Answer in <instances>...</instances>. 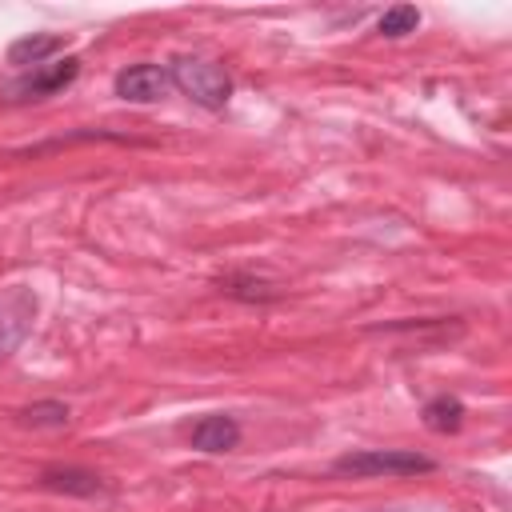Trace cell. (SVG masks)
<instances>
[{"mask_svg":"<svg viewBox=\"0 0 512 512\" xmlns=\"http://www.w3.org/2000/svg\"><path fill=\"white\" fill-rule=\"evenodd\" d=\"M332 468L344 476H416V472H432V460L404 448H364V452H344Z\"/></svg>","mask_w":512,"mask_h":512,"instance_id":"7a4b0ae2","label":"cell"},{"mask_svg":"<svg viewBox=\"0 0 512 512\" xmlns=\"http://www.w3.org/2000/svg\"><path fill=\"white\" fill-rule=\"evenodd\" d=\"M424 424L432 432H456L464 424V404L456 396H436L424 404Z\"/></svg>","mask_w":512,"mask_h":512,"instance_id":"ba28073f","label":"cell"},{"mask_svg":"<svg viewBox=\"0 0 512 512\" xmlns=\"http://www.w3.org/2000/svg\"><path fill=\"white\" fill-rule=\"evenodd\" d=\"M168 80H172L188 100H196V104H204V108H224V104H228V92H232V80L224 76V68L212 64V60H196V56H180V60L172 64Z\"/></svg>","mask_w":512,"mask_h":512,"instance_id":"6da1fadb","label":"cell"},{"mask_svg":"<svg viewBox=\"0 0 512 512\" xmlns=\"http://www.w3.org/2000/svg\"><path fill=\"white\" fill-rule=\"evenodd\" d=\"M76 72H80V60H64V64H48V68H36L32 76H24V80H16L8 92H12V100H36V96H52V92H60L64 84H72L76 80Z\"/></svg>","mask_w":512,"mask_h":512,"instance_id":"5b68a950","label":"cell"},{"mask_svg":"<svg viewBox=\"0 0 512 512\" xmlns=\"http://www.w3.org/2000/svg\"><path fill=\"white\" fill-rule=\"evenodd\" d=\"M416 24H420V12L412 4H392L380 16V32L384 36H408V32H416Z\"/></svg>","mask_w":512,"mask_h":512,"instance_id":"30bf717a","label":"cell"},{"mask_svg":"<svg viewBox=\"0 0 512 512\" xmlns=\"http://www.w3.org/2000/svg\"><path fill=\"white\" fill-rule=\"evenodd\" d=\"M40 484L52 492H72V496H96L100 492V476L84 472V468H48L40 476Z\"/></svg>","mask_w":512,"mask_h":512,"instance_id":"52a82bcc","label":"cell"},{"mask_svg":"<svg viewBox=\"0 0 512 512\" xmlns=\"http://www.w3.org/2000/svg\"><path fill=\"white\" fill-rule=\"evenodd\" d=\"M60 48V36H20L8 48V64H40Z\"/></svg>","mask_w":512,"mask_h":512,"instance_id":"9c48e42d","label":"cell"},{"mask_svg":"<svg viewBox=\"0 0 512 512\" xmlns=\"http://www.w3.org/2000/svg\"><path fill=\"white\" fill-rule=\"evenodd\" d=\"M32 320H36V296H32V288H24V284L4 288L0 292V356H12L24 344Z\"/></svg>","mask_w":512,"mask_h":512,"instance_id":"3957f363","label":"cell"},{"mask_svg":"<svg viewBox=\"0 0 512 512\" xmlns=\"http://www.w3.org/2000/svg\"><path fill=\"white\" fill-rule=\"evenodd\" d=\"M20 416H24V424H48V428H60V424H68V408H64V404H56V400L32 404V408H24Z\"/></svg>","mask_w":512,"mask_h":512,"instance_id":"8fae6325","label":"cell"},{"mask_svg":"<svg viewBox=\"0 0 512 512\" xmlns=\"http://www.w3.org/2000/svg\"><path fill=\"white\" fill-rule=\"evenodd\" d=\"M236 440H240V428L224 412H212L192 428V448H200V452H228V448H236Z\"/></svg>","mask_w":512,"mask_h":512,"instance_id":"8992f818","label":"cell"},{"mask_svg":"<svg viewBox=\"0 0 512 512\" xmlns=\"http://www.w3.org/2000/svg\"><path fill=\"white\" fill-rule=\"evenodd\" d=\"M168 84L172 80H168V72L160 64H132V68H124L116 76V96H124L132 104H152V100H160L168 92Z\"/></svg>","mask_w":512,"mask_h":512,"instance_id":"277c9868","label":"cell"}]
</instances>
